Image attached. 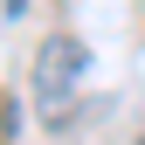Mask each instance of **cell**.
Returning <instances> with one entry per match:
<instances>
[{"label": "cell", "mask_w": 145, "mask_h": 145, "mask_svg": "<svg viewBox=\"0 0 145 145\" xmlns=\"http://www.w3.org/2000/svg\"><path fill=\"white\" fill-rule=\"evenodd\" d=\"M83 69H90V48L76 42V35H48V42L35 48V97H42V104H62L69 90L83 83Z\"/></svg>", "instance_id": "obj_1"}, {"label": "cell", "mask_w": 145, "mask_h": 145, "mask_svg": "<svg viewBox=\"0 0 145 145\" xmlns=\"http://www.w3.org/2000/svg\"><path fill=\"white\" fill-rule=\"evenodd\" d=\"M21 7H28V0H7V14H21Z\"/></svg>", "instance_id": "obj_2"}, {"label": "cell", "mask_w": 145, "mask_h": 145, "mask_svg": "<svg viewBox=\"0 0 145 145\" xmlns=\"http://www.w3.org/2000/svg\"><path fill=\"white\" fill-rule=\"evenodd\" d=\"M138 145H145V138H138Z\"/></svg>", "instance_id": "obj_3"}]
</instances>
